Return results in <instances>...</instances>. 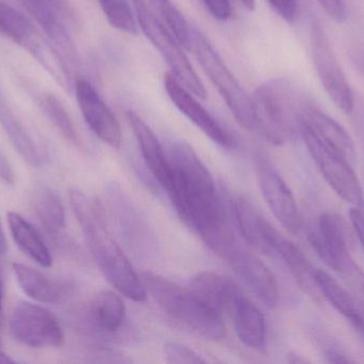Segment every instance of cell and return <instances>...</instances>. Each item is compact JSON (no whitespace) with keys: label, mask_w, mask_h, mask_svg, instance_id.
Here are the masks:
<instances>
[{"label":"cell","mask_w":364,"mask_h":364,"mask_svg":"<svg viewBox=\"0 0 364 364\" xmlns=\"http://www.w3.org/2000/svg\"><path fill=\"white\" fill-rule=\"evenodd\" d=\"M90 313L98 329L105 333H114L121 329L125 321V303L117 293L102 291L94 297Z\"/></svg>","instance_id":"26"},{"label":"cell","mask_w":364,"mask_h":364,"mask_svg":"<svg viewBox=\"0 0 364 364\" xmlns=\"http://www.w3.org/2000/svg\"><path fill=\"white\" fill-rule=\"evenodd\" d=\"M233 213L248 245L261 254H274L272 239L276 229L260 215L254 205L246 199L237 198L233 203Z\"/></svg>","instance_id":"21"},{"label":"cell","mask_w":364,"mask_h":364,"mask_svg":"<svg viewBox=\"0 0 364 364\" xmlns=\"http://www.w3.org/2000/svg\"><path fill=\"white\" fill-rule=\"evenodd\" d=\"M304 142L331 189L352 207H364L363 190L350 160L323 145L308 130H299Z\"/></svg>","instance_id":"7"},{"label":"cell","mask_w":364,"mask_h":364,"mask_svg":"<svg viewBox=\"0 0 364 364\" xmlns=\"http://www.w3.org/2000/svg\"><path fill=\"white\" fill-rule=\"evenodd\" d=\"M235 239H237V237H235ZM235 239H233V241H235ZM230 244H231V243H230ZM230 244H229V245H230ZM229 245H228V246H229ZM228 246H227V247H228ZM227 247H226V248H227ZM226 248H225V249H226ZM225 249H224V250H225ZM224 250H223V251H224ZM223 251H222V252H223ZM222 252H220V254H222ZM218 256H220V254H218Z\"/></svg>","instance_id":"47"},{"label":"cell","mask_w":364,"mask_h":364,"mask_svg":"<svg viewBox=\"0 0 364 364\" xmlns=\"http://www.w3.org/2000/svg\"><path fill=\"white\" fill-rule=\"evenodd\" d=\"M132 4L140 29L155 48L160 51V55L166 60L177 80L197 98H207L205 85L188 62L186 53L182 51V45L174 34L158 21L145 0H132Z\"/></svg>","instance_id":"6"},{"label":"cell","mask_w":364,"mask_h":364,"mask_svg":"<svg viewBox=\"0 0 364 364\" xmlns=\"http://www.w3.org/2000/svg\"><path fill=\"white\" fill-rule=\"evenodd\" d=\"M110 207L119 220L122 230L129 239L130 244L139 250L149 248L151 236L149 227L143 222L142 218L134 209L129 199L124 194L119 186L112 184L109 189Z\"/></svg>","instance_id":"24"},{"label":"cell","mask_w":364,"mask_h":364,"mask_svg":"<svg viewBox=\"0 0 364 364\" xmlns=\"http://www.w3.org/2000/svg\"><path fill=\"white\" fill-rule=\"evenodd\" d=\"M10 329L17 341L32 348H59L64 342L63 331L55 316L34 303L15 306Z\"/></svg>","instance_id":"9"},{"label":"cell","mask_w":364,"mask_h":364,"mask_svg":"<svg viewBox=\"0 0 364 364\" xmlns=\"http://www.w3.org/2000/svg\"><path fill=\"white\" fill-rule=\"evenodd\" d=\"M0 33L27 49L45 68H50L58 59V53L38 31L33 24L15 10L10 4L0 0Z\"/></svg>","instance_id":"15"},{"label":"cell","mask_w":364,"mask_h":364,"mask_svg":"<svg viewBox=\"0 0 364 364\" xmlns=\"http://www.w3.org/2000/svg\"><path fill=\"white\" fill-rule=\"evenodd\" d=\"M6 250H8V246H6V236H4V230L0 224V256L6 254Z\"/></svg>","instance_id":"41"},{"label":"cell","mask_w":364,"mask_h":364,"mask_svg":"<svg viewBox=\"0 0 364 364\" xmlns=\"http://www.w3.org/2000/svg\"><path fill=\"white\" fill-rule=\"evenodd\" d=\"M276 13L287 23L293 24L299 16L297 0H267Z\"/></svg>","instance_id":"34"},{"label":"cell","mask_w":364,"mask_h":364,"mask_svg":"<svg viewBox=\"0 0 364 364\" xmlns=\"http://www.w3.org/2000/svg\"><path fill=\"white\" fill-rule=\"evenodd\" d=\"M164 88L173 104L205 136L224 149L235 147V139L231 135L201 106L192 92L179 83L172 73H166L164 76Z\"/></svg>","instance_id":"14"},{"label":"cell","mask_w":364,"mask_h":364,"mask_svg":"<svg viewBox=\"0 0 364 364\" xmlns=\"http://www.w3.org/2000/svg\"><path fill=\"white\" fill-rule=\"evenodd\" d=\"M0 179L9 185H13L15 182V175L12 166L9 162L8 158L0 151Z\"/></svg>","instance_id":"40"},{"label":"cell","mask_w":364,"mask_h":364,"mask_svg":"<svg viewBox=\"0 0 364 364\" xmlns=\"http://www.w3.org/2000/svg\"><path fill=\"white\" fill-rule=\"evenodd\" d=\"M301 128L308 130L323 145L343 155L350 162L356 158L354 141L346 128L329 117L324 111L309 102L299 115V132Z\"/></svg>","instance_id":"16"},{"label":"cell","mask_w":364,"mask_h":364,"mask_svg":"<svg viewBox=\"0 0 364 364\" xmlns=\"http://www.w3.org/2000/svg\"><path fill=\"white\" fill-rule=\"evenodd\" d=\"M256 167L261 192L272 213L289 232H299L301 218L290 188L267 157L258 156Z\"/></svg>","instance_id":"11"},{"label":"cell","mask_w":364,"mask_h":364,"mask_svg":"<svg viewBox=\"0 0 364 364\" xmlns=\"http://www.w3.org/2000/svg\"><path fill=\"white\" fill-rule=\"evenodd\" d=\"M310 43L314 68L325 92L338 108L350 115L355 109L354 93L318 21L312 23Z\"/></svg>","instance_id":"8"},{"label":"cell","mask_w":364,"mask_h":364,"mask_svg":"<svg viewBox=\"0 0 364 364\" xmlns=\"http://www.w3.org/2000/svg\"><path fill=\"white\" fill-rule=\"evenodd\" d=\"M70 204L92 256L109 284L126 298L136 303L146 301L143 278L111 234L102 205L77 189L70 192Z\"/></svg>","instance_id":"2"},{"label":"cell","mask_w":364,"mask_h":364,"mask_svg":"<svg viewBox=\"0 0 364 364\" xmlns=\"http://www.w3.org/2000/svg\"><path fill=\"white\" fill-rule=\"evenodd\" d=\"M350 224L364 251V207H353L350 212Z\"/></svg>","instance_id":"37"},{"label":"cell","mask_w":364,"mask_h":364,"mask_svg":"<svg viewBox=\"0 0 364 364\" xmlns=\"http://www.w3.org/2000/svg\"><path fill=\"white\" fill-rule=\"evenodd\" d=\"M348 57L356 70L364 76V42H357L350 45Z\"/></svg>","instance_id":"39"},{"label":"cell","mask_w":364,"mask_h":364,"mask_svg":"<svg viewBox=\"0 0 364 364\" xmlns=\"http://www.w3.org/2000/svg\"><path fill=\"white\" fill-rule=\"evenodd\" d=\"M309 239L318 256L337 273L353 259L350 230L346 220L338 214H323L316 230L310 232Z\"/></svg>","instance_id":"13"},{"label":"cell","mask_w":364,"mask_h":364,"mask_svg":"<svg viewBox=\"0 0 364 364\" xmlns=\"http://www.w3.org/2000/svg\"><path fill=\"white\" fill-rule=\"evenodd\" d=\"M241 1L244 6L250 11L254 10L256 6V0H241Z\"/></svg>","instance_id":"44"},{"label":"cell","mask_w":364,"mask_h":364,"mask_svg":"<svg viewBox=\"0 0 364 364\" xmlns=\"http://www.w3.org/2000/svg\"><path fill=\"white\" fill-rule=\"evenodd\" d=\"M15 361L13 360L11 357H9L8 355L4 354V353H2L1 350H0V364L4 363H14Z\"/></svg>","instance_id":"43"},{"label":"cell","mask_w":364,"mask_h":364,"mask_svg":"<svg viewBox=\"0 0 364 364\" xmlns=\"http://www.w3.org/2000/svg\"><path fill=\"white\" fill-rule=\"evenodd\" d=\"M316 281L323 298L344 316L364 340V307L358 299L326 271L316 269Z\"/></svg>","instance_id":"22"},{"label":"cell","mask_w":364,"mask_h":364,"mask_svg":"<svg viewBox=\"0 0 364 364\" xmlns=\"http://www.w3.org/2000/svg\"><path fill=\"white\" fill-rule=\"evenodd\" d=\"M203 2L210 14L218 21H227L232 14L230 0H203Z\"/></svg>","instance_id":"36"},{"label":"cell","mask_w":364,"mask_h":364,"mask_svg":"<svg viewBox=\"0 0 364 364\" xmlns=\"http://www.w3.org/2000/svg\"><path fill=\"white\" fill-rule=\"evenodd\" d=\"M9 227L15 244L34 262L43 267L53 265V256L40 233L19 214H8Z\"/></svg>","instance_id":"25"},{"label":"cell","mask_w":364,"mask_h":364,"mask_svg":"<svg viewBox=\"0 0 364 364\" xmlns=\"http://www.w3.org/2000/svg\"><path fill=\"white\" fill-rule=\"evenodd\" d=\"M338 274L343 278L344 281L350 286L352 294L364 307V271L363 269L355 262L354 259H352V261H348V263H346Z\"/></svg>","instance_id":"32"},{"label":"cell","mask_w":364,"mask_h":364,"mask_svg":"<svg viewBox=\"0 0 364 364\" xmlns=\"http://www.w3.org/2000/svg\"><path fill=\"white\" fill-rule=\"evenodd\" d=\"M190 290L220 314H230L235 301L243 294L232 280L213 271L197 274L191 282Z\"/></svg>","instance_id":"19"},{"label":"cell","mask_w":364,"mask_h":364,"mask_svg":"<svg viewBox=\"0 0 364 364\" xmlns=\"http://www.w3.org/2000/svg\"><path fill=\"white\" fill-rule=\"evenodd\" d=\"M127 119L147 167L166 192L172 181L170 158L166 156L164 147L158 140L155 132L140 115L134 111H128Z\"/></svg>","instance_id":"17"},{"label":"cell","mask_w":364,"mask_h":364,"mask_svg":"<svg viewBox=\"0 0 364 364\" xmlns=\"http://www.w3.org/2000/svg\"><path fill=\"white\" fill-rule=\"evenodd\" d=\"M254 132L282 145L299 130V115L310 98L292 81L274 78L259 85L252 98Z\"/></svg>","instance_id":"3"},{"label":"cell","mask_w":364,"mask_h":364,"mask_svg":"<svg viewBox=\"0 0 364 364\" xmlns=\"http://www.w3.org/2000/svg\"><path fill=\"white\" fill-rule=\"evenodd\" d=\"M13 271L23 292L38 303H60L74 293V286L70 282L50 279L28 265L14 263Z\"/></svg>","instance_id":"18"},{"label":"cell","mask_w":364,"mask_h":364,"mask_svg":"<svg viewBox=\"0 0 364 364\" xmlns=\"http://www.w3.org/2000/svg\"><path fill=\"white\" fill-rule=\"evenodd\" d=\"M0 294H4V286H2L1 278H0Z\"/></svg>","instance_id":"46"},{"label":"cell","mask_w":364,"mask_h":364,"mask_svg":"<svg viewBox=\"0 0 364 364\" xmlns=\"http://www.w3.org/2000/svg\"><path fill=\"white\" fill-rule=\"evenodd\" d=\"M289 357V363H306L307 360L306 359L301 358V356H299V355L291 354Z\"/></svg>","instance_id":"42"},{"label":"cell","mask_w":364,"mask_h":364,"mask_svg":"<svg viewBox=\"0 0 364 364\" xmlns=\"http://www.w3.org/2000/svg\"><path fill=\"white\" fill-rule=\"evenodd\" d=\"M100 9L112 27L125 33L136 36L139 33L136 11L127 0H98Z\"/></svg>","instance_id":"31"},{"label":"cell","mask_w":364,"mask_h":364,"mask_svg":"<svg viewBox=\"0 0 364 364\" xmlns=\"http://www.w3.org/2000/svg\"><path fill=\"white\" fill-rule=\"evenodd\" d=\"M164 357L168 363L199 364L205 363L200 355L186 346L178 343H168L164 346Z\"/></svg>","instance_id":"33"},{"label":"cell","mask_w":364,"mask_h":364,"mask_svg":"<svg viewBox=\"0 0 364 364\" xmlns=\"http://www.w3.org/2000/svg\"><path fill=\"white\" fill-rule=\"evenodd\" d=\"M51 1L57 6L66 25L74 26V27L78 26V16H77L76 11L70 6L68 0H51Z\"/></svg>","instance_id":"38"},{"label":"cell","mask_w":364,"mask_h":364,"mask_svg":"<svg viewBox=\"0 0 364 364\" xmlns=\"http://www.w3.org/2000/svg\"><path fill=\"white\" fill-rule=\"evenodd\" d=\"M33 207L49 233L55 235L65 228V209L55 190L38 187L33 194Z\"/></svg>","instance_id":"28"},{"label":"cell","mask_w":364,"mask_h":364,"mask_svg":"<svg viewBox=\"0 0 364 364\" xmlns=\"http://www.w3.org/2000/svg\"><path fill=\"white\" fill-rule=\"evenodd\" d=\"M329 19L337 23H343L348 19L344 0H316Z\"/></svg>","instance_id":"35"},{"label":"cell","mask_w":364,"mask_h":364,"mask_svg":"<svg viewBox=\"0 0 364 364\" xmlns=\"http://www.w3.org/2000/svg\"><path fill=\"white\" fill-rule=\"evenodd\" d=\"M0 124L19 155L32 167L42 166L44 158L38 145H36L29 132L25 130L23 124L16 119L14 113L1 102H0Z\"/></svg>","instance_id":"27"},{"label":"cell","mask_w":364,"mask_h":364,"mask_svg":"<svg viewBox=\"0 0 364 364\" xmlns=\"http://www.w3.org/2000/svg\"><path fill=\"white\" fill-rule=\"evenodd\" d=\"M272 247L274 254H278L284 261L299 288L314 301L320 303L322 295L316 281V269L307 256L292 241L284 239L277 230L274 233Z\"/></svg>","instance_id":"20"},{"label":"cell","mask_w":364,"mask_h":364,"mask_svg":"<svg viewBox=\"0 0 364 364\" xmlns=\"http://www.w3.org/2000/svg\"><path fill=\"white\" fill-rule=\"evenodd\" d=\"M220 259L226 261L237 277L265 306L274 308L278 305L279 288L275 276L258 256L243 247L237 239Z\"/></svg>","instance_id":"10"},{"label":"cell","mask_w":364,"mask_h":364,"mask_svg":"<svg viewBox=\"0 0 364 364\" xmlns=\"http://www.w3.org/2000/svg\"><path fill=\"white\" fill-rule=\"evenodd\" d=\"M75 90L79 108L92 132L102 142L113 149H119L122 145L121 126L107 103L95 88L82 77H77Z\"/></svg>","instance_id":"12"},{"label":"cell","mask_w":364,"mask_h":364,"mask_svg":"<svg viewBox=\"0 0 364 364\" xmlns=\"http://www.w3.org/2000/svg\"><path fill=\"white\" fill-rule=\"evenodd\" d=\"M147 6L160 23L164 24L184 48H191L193 28L171 0H145Z\"/></svg>","instance_id":"29"},{"label":"cell","mask_w":364,"mask_h":364,"mask_svg":"<svg viewBox=\"0 0 364 364\" xmlns=\"http://www.w3.org/2000/svg\"><path fill=\"white\" fill-rule=\"evenodd\" d=\"M240 341L252 350H260L267 341V326L260 310L242 294L230 312Z\"/></svg>","instance_id":"23"},{"label":"cell","mask_w":364,"mask_h":364,"mask_svg":"<svg viewBox=\"0 0 364 364\" xmlns=\"http://www.w3.org/2000/svg\"><path fill=\"white\" fill-rule=\"evenodd\" d=\"M40 106L49 121L61 132L62 136L76 147H82L78 132L60 98L51 93L44 94L40 100Z\"/></svg>","instance_id":"30"},{"label":"cell","mask_w":364,"mask_h":364,"mask_svg":"<svg viewBox=\"0 0 364 364\" xmlns=\"http://www.w3.org/2000/svg\"><path fill=\"white\" fill-rule=\"evenodd\" d=\"M143 281L147 294L172 320L209 341H220L226 337L222 314L203 303L192 291L155 274H144Z\"/></svg>","instance_id":"4"},{"label":"cell","mask_w":364,"mask_h":364,"mask_svg":"<svg viewBox=\"0 0 364 364\" xmlns=\"http://www.w3.org/2000/svg\"><path fill=\"white\" fill-rule=\"evenodd\" d=\"M168 158L172 181L166 192L184 224L205 241L228 224L213 177L183 141L172 145Z\"/></svg>","instance_id":"1"},{"label":"cell","mask_w":364,"mask_h":364,"mask_svg":"<svg viewBox=\"0 0 364 364\" xmlns=\"http://www.w3.org/2000/svg\"><path fill=\"white\" fill-rule=\"evenodd\" d=\"M4 326V310H2V294H0V333ZM0 346H1V338H0Z\"/></svg>","instance_id":"45"},{"label":"cell","mask_w":364,"mask_h":364,"mask_svg":"<svg viewBox=\"0 0 364 364\" xmlns=\"http://www.w3.org/2000/svg\"><path fill=\"white\" fill-rule=\"evenodd\" d=\"M190 51H194L203 72L215 85L240 125L254 132L252 98L248 96L247 92L243 89L205 34L196 28L192 29Z\"/></svg>","instance_id":"5"}]
</instances>
